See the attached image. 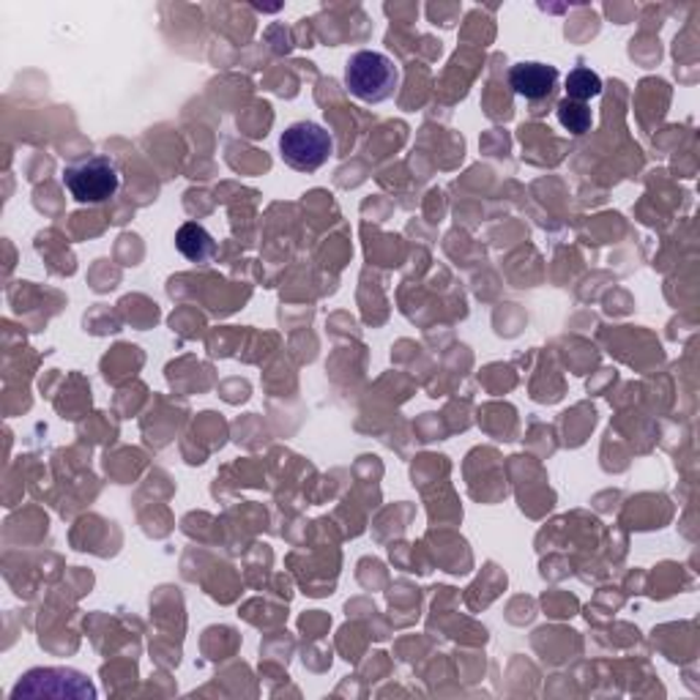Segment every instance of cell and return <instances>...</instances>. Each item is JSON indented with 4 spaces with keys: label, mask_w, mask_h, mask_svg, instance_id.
<instances>
[{
    "label": "cell",
    "mask_w": 700,
    "mask_h": 700,
    "mask_svg": "<svg viewBox=\"0 0 700 700\" xmlns=\"http://www.w3.org/2000/svg\"><path fill=\"white\" fill-rule=\"evenodd\" d=\"M345 85L362 102L380 104L394 96L397 85H400V69L389 55L362 49L345 66Z\"/></svg>",
    "instance_id": "cell-1"
},
{
    "label": "cell",
    "mask_w": 700,
    "mask_h": 700,
    "mask_svg": "<svg viewBox=\"0 0 700 700\" xmlns=\"http://www.w3.org/2000/svg\"><path fill=\"white\" fill-rule=\"evenodd\" d=\"M64 186L82 206H99L115 197L121 186V170L110 157H88L64 170Z\"/></svg>",
    "instance_id": "cell-2"
},
{
    "label": "cell",
    "mask_w": 700,
    "mask_h": 700,
    "mask_svg": "<svg viewBox=\"0 0 700 700\" xmlns=\"http://www.w3.org/2000/svg\"><path fill=\"white\" fill-rule=\"evenodd\" d=\"M279 151L283 159L299 173H315L323 164L332 159L334 140L323 126L312 124V121H299L290 124L279 137Z\"/></svg>",
    "instance_id": "cell-3"
},
{
    "label": "cell",
    "mask_w": 700,
    "mask_h": 700,
    "mask_svg": "<svg viewBox=\"0 0 700 700\" xmlns=\"http://www.w3.org/2000/svg\"><path fill=\"white\" fill-rule=\"evenodd\" d=\"M559 82V71L555 66L548 64H517L509 71V85L517 96L528 99V102H539V99L550 96Z\"/></svg>",
    "instance_id": "cell-4"
},
{
    "label": "cell",
    "mask_w": 700,
    "mask_h": 700,
    "mask_svg": "<svg viewBox=\"0 0 700 700\" xmlns=\"http://www.w3.org/2000/svg\"><path fill=\"white\" fill-rule=\"evenodd\" d=\"M175 246H179V252L190 263H208L217 255V241H214L211 233L197 222H186L184 228L175 233Z\"/></svg>",
    "instance_id": "cell-5"
},
{
    "label": "cell",
    "mask_w": 700,
    "mask_h": 700,
    "mask_svg": "<svg viewBox=\"0 0 700 700\" xmlns=\"http://www.w3.org/2000/svg\"><path fill=\"white\" fill-rule=\"evenodd\" d=\"M599 93H603V80L586 66H577L566 74V99H572V102L586 104L588 99L599 96Z\"/></svg>",
    "instance_id": "cell-6"
},
{
    "label": "cell",
    "mask_w": 700,
    "mask_h": 700,
    "mask_svg": "<svg viewBox=\"0 0 700 700\" xmlns=\"http://www.w3.org/2000/svg\"><path fill=\"white\" fill-rule=\"evenodd\" d=\"M559 121L564 129H570L572 135H586L592 129V110L583 102H572V99H564L559 104Z\"/></svg>",
    "instance_id": "cell-7"
}]
</instances>
